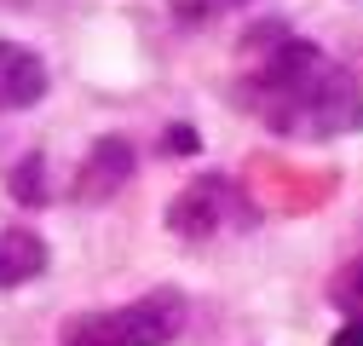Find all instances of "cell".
<instances>
[{
    "label": "cell",
    "instance_id": "obj_1",
    "mask_svg": "<svg viewBox=\"0 0 363 346\" xmlns=\"http://www.w3.org/2000/svg\"><path fill=\"white\" fill-rule=\"evenodd\" d=\"M259 116L277 133H300V139H329L346 127H363V93L346 69H335L317 47L289 40L254 81Z\"/></svg>",
    "mask_w": 363,
    "mask_h": 346
},
{
    "label": "cell",
    "instance_id": "obj_8",
    "mask_svg": "<svg viewBox=\"0 0 363 346\" xmlns=\"http://www.w3.org/2000/svg\"><path fill=\"white\" fill-rule=\"evenodd\" d=\"M18 196H23V202H47V191H40V162H35V156H29L23 173H18Z\"/></svg>",
    "mask_w": 363,
    "mask_h": 346
},
{
    "label": "cell",
    "instance_id": "obj_3",
    "mask_svg": "<svg viewBox=\"0 0 363 346\" xmlns=\"http://www.w3.org/2000/svg\"><path fill=\"white\" fill-rule=\"evenodd\" d=\"M40 93H47V64H40L29 47L0 40V110H23Z\"/></svg>",
    "mask_w": 363,
    "mask_h": 346
},
{
    "label": "cell",
    "instance_id": "obj_5",
    "mask_svg": "<svg viewBox=\"0 0 363 346\" xmlns=\"http://www.w3.org/2000/svg\"><path fill=\"white\" fill-rule=\"evenodd\" d=\"M133 173V150H127V139H104L93 156H86V167H81V196H110L121 179Z\"/></svg>",
    "mask_w": 363,
    "mask_h": 346
},
{
    "label": "cell",
    "instance_id": "obj_2",
    "mask_svg": "<svg viewBox=\"0 0 363 346\" xmlns=\"http://www.w3.org/2000/svg\"><path fill=\"white\" fill-rule=\"evenodd\" d=\"M185 323V306L179 294H150V300H133V306L116 312H93V318H75L64 329V346H167Z\"/></svg>",
    "mask_w": 363,
    "mask_h": 346
},
{
    "label": "cell",
    "instance_id": "obj_9",
    "mask_svg": "<svg viewBox=\"0 0 363 346\" xmlns=\"http://www.w3.org/2000/svg\"><path fill=\"white\" fill-rule=\"evenodd\" d=\"M329 346H363V318H352V323H346V329H340Z\"/></svg>",
    "mask_w": 363,
    "mask_h": 346
},
{
    "label": "cell",
    "instance_id": "obj_10",
    "mask_svg": "<svg viewBox=\"0 0 363 346\" xmlns=\"http://www.w3.org/2000/svg\"><path fill=\"white\" fill-rule=\"evenodd\" d=\"M213 6H237V0H179V12H196V18L213 12Z\"/></svg>",
    "mask_w": 363,
    "mask_h": 346
},
{
    "label": "cell",
    "instance_id": "obj_7",
    "mask_svg": "<svg viewBox=\"0 0 363 346\" xmlns=\"http://www.w3.org/2000/svg\"><path fill=\"white\" fill-rule=\"evenodd\" d=\"M329 294H335V306H346L352 318H363V260H357V266H346V272H340V283H335Z\"/></svg>",
    "mask_w": 363,
    "mask_h": 346
},
{
    "label": "cell",
    "instance_id": "obj_6",
    "mask_svg": "<svg viewBox=\"0 0 363 346\" xmlns=\"http://www.w3.org/2000/svg\"><path fill=\"white\" fill-rule=\"evenodd\" d=\"M40 266H47V248H40L35 231L0 237V283H29V277H40Z\"/></svg>",
    "mask_w": 363,
    "mask_h": 346
},
{
    "label": "cell",
    "instance_id": "obj_4",
    "mask_svg": "<svg viewBox=\"0 0 363 346\" xmlns=\"http://www.w3.org/2000/svg\"><path fill=\"white\" fill-rule=\"evenodd\" d=\"M219 208H225V179H202V185H191L185 196L167 208V225L179 237H208L219 225Z\"/></svg>",
    "mask_w": 363,
    "mask_h": 346
}]
</instances>
